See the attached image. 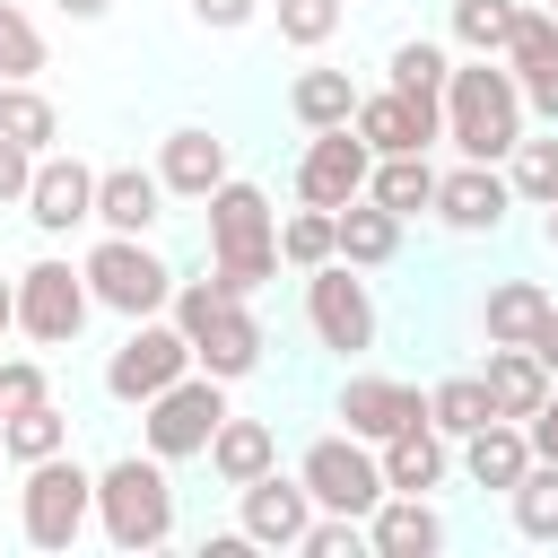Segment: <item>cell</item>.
Listing matches in <instances>:
<instances>
[{
    "label": "cell",
    "mask_w": 558,
    "mask_h": 558,
    "mask_svg": "<svg viewBox=\"0 0 558 558\" xmlns=\"http://www.w3.org/2000/svg\"><path fill=\"white\" fill-rule=\"evenodd\" d=\"M523 131H532V113H523L514 70L488 61V52H462L453 78H445V140H453L462 157H480V166H506V148H514Z\"/></svg>",
    "instance_id": "obj_1"
},
{
    "label": "cell",
    "mask_w": 558,
    "mask_h": 558,
    "mask_svg": "<svg viewBox=\"0 0 558 558\" xmlns=\"http://www.w3.org/2000/svg\"><path fill=\"white\" fill-rule=\"evenodd\" d=\"M201 209H209V270H218V288L227 296L270 288L279 279V209H270V192L244 183V174H227Z\"/></svg>",
    "instance_id": "obj_2"
},
{
    "label": "cell",
    "mask_w": 558,
    "mask_h": 558,
    "mask_svg": "<svg viewBox=\"0 0 558 558\" xmlns=\"http://www.w3.org/2000/svg\"><path fill=\"white\" fill-rule=\"evenodd\" d=\"M96 532L113 549H166L174 541V462H157L148 445L140 453H113L96 471Z\"/></svg>",
    "instance_id": "obj_3"
},
{
    "label": "cell",
    "mask_w": 558,
    "mask_h": 558,
    "mask_svg": "<svg viewBox=\"0 0 558 558\" xmlns=\"http://www.w3.org/2000/svg\"><path fill=\"white\" fill-rule=\"evenodd\" d=\"M78 279H87V296H96L105 314H122V323L166 314V296H174V262H166L148 235H105V227H96V244L78 253Z\"/></svg>",
    "instance_id": "obj_4"
},
{
    "label": "cell",
    "mask_w": 558,
    "mask_h": 558,
    "mask_svg": "<svg viewBox=\"0 0 558 558\" xmlns=\"http://www.w3.org/2000/svg\"><path fill=\"white\" fill-rule=\"evenodd\" d=\"M87 523H96V471H78L70 453L26 462V480H17V532H26V549H70Z\"/></svg>",
    "instance_id": "obj_5"
},
{
    "label": "cell",
    "mask_w": 558,
    "mask_h": 558,
    "mask_svg": "<svg viewBox=\"0 0 558 558\" xmlns=\"http://www.w3.org/2000/svg\"><path fill=\"white\" fill-rule=\"evenodd\" d=\"M218 418H227V384L192 366V375H174L157 401H140V445H148L157 462H201L209 436H218Z\"/></svg>",
    "instance_id": "obj_6"
},
{
    "label": "cell",
    "mask_w": 558,
    "mask_h": 558,
    "mask_svg": "<svg viewBox=\"0 0 558 558\" xmlns=\"http://www.w3.org/2000/svg\"><path fill=\"white\" fill-rule=\"evenodd\" d=\"M296 480H305L314 514H357V523H366V514L384 506V462H375V445L349 436V427L314 436V445L296 453Z\"/></svg>",
    "instance_id": "obj_7"
},
{
    "label": "cell",
    "mask_w": 558,
    "mask_h": 558,
    "mask_svg": "<svg viewBox=\"0 0 558 558\" xmlns=\"http://www.w3.org/2000/svg\"><path fill=\"white\" fill-rule=\"evenodd\" d=\"M305 279V331H314V349H331V357H366L375 349V288L331 253V262H314V270H296Z\"/></svg>",
    "instance_id": "obj_8"
},
{
    "label": "cell",
    "mask_w": 558,
    "mask_h": 558,
    "mask_svg": "<svg viewBox=\"0 0 558 558\" xmlns=\"http://www.w3.org/2000/svg\"><path fill=\"white\" fill-rule=\"evenodd\" d=\"M87 314H96V296H87L78 262L44 253V262H26V270H17V331H26L35 349H78Z\"/></svg>",
    "instance_id": "obj_9"
},
{
    "label": "cell",
    "mask_w": 558,
    "mask_h": 558,
    "mask_svg": "<svg viewBox=\"0 0 558 558\" xmlns=\"http://www.w3.org/2000/svg\"><path fill=\"white\" fill-rule=\"evenodd\" d=\"M174 375H192V340H183L166 314H140V323L122 331V349L105 357V401L140 410V401H157Z\"/></svg>",
    "instance_id": "obj_10"
},
{
    "label": "cell",
    "mask_w": 558,
    "mask_h": 558,
    "mask_svg": "<svg viewBox=\"0 0 558 558\" xmlns=\"http://www.w3.org/2000/svg\"><path fill=\"white\" fill-rule=\"evenodd\" d=\"M44 235H78V227H96V166L87 157H70V148H44L35 157V174H26V201H17Z\"/></svg>",
    "instance_id": "obj_11"
},
{
    "label": "cell",
    "mask_w": 558,
    "mask_h": 558,
    "mask_svg": "<svg viewBox=\"0 0 558 558\" xmlns=\"http://www.w3.org/2000/svg\"><path fill=\"white\" fill-rule=\"evenodd\" d=\"M366 166H375V148L340 122V131H305V157H296V201L305 209H349L357 192H366Z\"/></svg>",
    "instance_id": "obj_12"
},
{
    "label": "cell",
    "mask_w": 558,
    "mask_h": 558,
    "mask_svg": "<svg viewBox=\"0 0 558 558\" xmlns=\"http://www.w3.org/2000/svg\"><path fill=\"white\" fill-rule=\"evenodd\" d=\"M506 218H514V183H506V166L462 157V166L436 174V227H445V235H497Z\"/></svg>",
    "instance_id": "obj_13"
},
{
    "label": "cell",
    "mask_w": 558,
    "mask_h": 558,
    "mask_svg": "<svg viewBox=\"0 0 558 558\" xmlns=\"http://www.w3.org/2000/svg\"><path fill=\"white\" fill-rule=\"evenodd\" d=\"M314 523V497H305V480L296 471H262V480H244L235 488V532L253 541V549H296V532Z\"/></svg>",
    "instance_id": "obj_14"
},
{
    "label": "cell",
    "mask_w": 558,
    "mask_h": 558,
    "mask_svg": "<svg viewBox=\"0 0 558 558\" xmlns=\"http://www.w3.org/2000/svg\"><path fill=\"white\" fill-rule=\"evenodd\" d=\"M349 131H357L375 157H418V148H436V140H445V113H436V105H410L401 87H357Z\"/></svg>",
    "instance_id": "obj_15"
},
{
    "label": "cell",
    "mask_w": 558,
    "mask_h": 558,
    "mask_svg": "<svg viewBox=\"0 0 558 558\" xmlns=\"http://www.w3.org/2000/svg\"><path fill=\"white\" fill-rule=\"evenodd\" d=\"M183 340H192V366H201V375H218V384H244V375L262 366V349H270V331H262L253 296H227V305H218L209 323H192Z\"/></svg>",
    "instance_id": "obj_16"
},
{
    "label": "cell",
    "mask_w": 558,
    "mask_h": 558,
    "mask_svg": "<svg viewBox=\"0 0 558 558\" xmlns=\"http://www.w3.org/2000/svg\"><path fill=\"white\" fill-rule=\"evenodd\" d=\"M331 418H340L349 436L384 445V436H401V427H418V418H427V392H418V384H401V375H349V384H340V401H331Z\"/></svg>",
    "instance_id": "obj_17"
},
{
    "label": "cell",
    "mask_w": 558,
    "mask_h": 558,
    "mask_svg": "<svg viewBox=\"0 0 558 558\" xmlns=\"http://www.w3.org/2000/svg\"><path fill=\"white\" fill-rule=\"evenodd\" d=\"M497 61L514 70V87H523V113L558 122V17H549L541 0H523V17H514V35H506V52H497Z\"/></svg>",
    "instance_id": "obj_18"
},
{
    "label": "cell",
    "mask_w": 558,
    "mask_h": 558,
    "mask_svg": "<svg viewBox=\"0 0 558 558\" xmlns=\"http://www.w3.org/2000/svg\"><path fill=\"white\" fill-rule=\"evenodd\" d=\"M157 183H166V201H209V192L227 183V140H218L209 122L166 131V140H157Z\"/></svg>",
    "instance_id": "obj_19"
},
{
    "label": "cell",
    "mask_w": 558,
    "mask_h": 558,
    "mask_svg": "<svg viewBox=\"0 0 558 558\" xmlns=\"http://www.w3.org/2000/svg\"><path fill=\"white\" fill-rule=\"evenodd\" d=\"M166 218V183H157V166H96V227L105 235H148Z\"/></svg>",
    "instance_id": "obj_20"
},
{
    "label": "cell",
    "mask_w": 558,
    "mask_h": 558,
    "mask_svg": "<svg viewBox=\"0 0 558 558\" xmlns=\"http://www.w3.org/2000/svg\"><path fill=\"white\" fill-rule=\"evenodd\" d=\"M453 471L471 480V488H514L523 471H532V436H523V418H480L462 445H453Z\"/></svg>",
    "instance_id": "obj_21"
},
{
    "label": "cell",
    "mask_w": 558,
    "mask_h": 558,
    "mask_svg": "<svg viewBox=\"0 0 558 558\" xmlns=\"http://www.w3.org/2000/svg\"><path fill=\"white\" fill-rule=\"evenodd\" d=\"M375 462H384V488H401V497H436V488L453 480V436H436V427L418 418V427L384 436Z\"/></svg>",
    "instance_id": "obj_22"
},
{
    "label": "cell",
    "mask_w": 558,
    "mask_h": 558,
    "mask_svg": "<svg viewBox=\"0 0 558 558\" xmlns=\"http://www.w3.org/2000/svg\"><path fill=\"white\" fill-rule=\"evenodd\" d=\"M366 549H375V558H436V549H445V514H436V497H401V488H384V506L366 514Z\"/></svg>",
    "instance_id": "obj_23"
},
{
    "label": "cell",
    "mask_w": 558,
    "mask_h": 558,
    "mask_svg": "<svg viewBox=\"0 0 558 558\" xmlns=\"http://www.w3.org/2000/svg\"><path fill=\"white\" fill-rule=\"evenodd\" d=\"M331 253H340L349 270H384V262H401V218L357 192L349 209H331Z\"/></svg>",
    "instance_id": "obj_24"
},
{
    "label": "cell",
    "mask_w": 558,
    "mask_h": 558,
    "mask_svg": "<svg viewBox=\"0 0 558 558\" xmlns=\"http://www.w3.org/2000/svg\"><path fill=\"white\" fill-rule=\"evenodd\" d=\"M480 384H488V410H497V418H532V410H541V392H549L558 375H549V366H541L523 340H488Z\"/></svg>",
    "instance_id": "obj_25"
},
{
    "label": "cell",
    "mask_w": 558,
    "mask_h": 558,
    "mask_svg": "<svg viewBox=\"0 0 558 558\" xmlns=\"http://www.w3.org/2000/svg\"><path fill=\"white\" fill-rule=\"evenodd\" d=\"M201 462L218 471V488H244V480H262V471L279 462V427H270V418H235V410H227Z\"/></svg>",
    "instance_id": "obj_26"
},
{
    "label": "cell",
    "mask_w": 558,
    "mask_h": 558,
    "mask_svg": "<svg viewBox=\"0 0 558 558\" xmlns=\"http://www.w3.org/2000/svg\"><path fill=\"white\" fill-rule=\"evenodd\" d=\"M288 113H296V131H340L349 113H357V78L349 70H296L288 78Z\"/></svg>",
    "instance_id": "obj_27"
},
{
    "label": "cell",
    "mask_w": 558,
    "mask_h": 558,
    "mask_svg": "<svg viewBox=\"0 0 558 558\" xmlns=\"http://www.w3.org/2000/svg\"><path fill=\"white\" fill-rule=\"evenodd\" d=\"M384 70H392L384 87H401L410 105H436V113H445V78H453V52H445L436 35H401Z\"/></svg>",
    "instance_id": "obj_28"
},
{
    "label": "cell",
    "mask_w": 558,
    "mask_h": 558,
    "mask_svg": "<svg viewBox=\"0 0 558 558\" xmlns=\"http://www.w3.org/2000/svg\"><path fill=\"white\" fill-rule=\"evenodd\" d=\"M366 201H384L401 227H410L418 209H436V166H427V148H418V157H375V166H366Z\"/></svg>",
    "instance_id": "obj_29"
},
{
    "label": "cell",
    "mask_w": 558,
    "mask_h": 558,
    "mask_svg": "<svg viewBox=\"0 0 558 558\" xmlns=\"http://www.w3.org/2000/svg\"><path fill=\"white\" fill-rule=\"evenodd\" d=\"M0 453L26 471V462H44V453H70V410L44 392V401H26V410H9L0 418Z\"/></svg>",
    "instance_id": "obj_30"
},
{
    "label": "cell",
    "mask_w": 558,
    "mask_h": 558,
    "mask_svg": "<svg viewBox=\"0 0 558 558\" xmlns=\"http://www.w3.org/2000/svg\"><path fill=\"white\" fill-rule=\"evenodd\" d=\"M0 140H17V148H52L61 140V105L35 87V78H0Z\"/></svg>",
    "instance_id": "obj_31"
},
{
    "label": "cell",
    "mask_w": 558,
    "mask_h": 558,
    "mask_svg": "<svg viewBox=\"0 0 558 558\" xmlns=\"http://www.w3.org/2000/svg\"><path fill=\"white\" fill-rule=\"evenodd\" d=\"M506 523H514L523 541L558 549V462H541V453H532V471L506 488Z\"/></svg>",
    "instance_id": "obj_32"
},
{
    "label": "cell",
    "mask_w": 558,
    "mask_h": 558,
    "mask_svg": "<svg viewBox=\"0 0 558 558\" xmlns=\"http://www.w3.org/2000/svg\"><path fill=\"white\" fill-rule=\"evenodd\" d=\"M541 314H549V288H541V279H497V288L480 296V331H488V340H532Z\"/></svg>",
    "instance_id": "obj_33"
},
{
    "label": "cell",
    "mask_w": 558,
    "mask_h": 558,
    "mask_svg": "<svg viewBox=\"0 0 558 558\" xmlns=\"http://www.w3.org/2000/svg\"><path fill=\"white\" fill-rule=\"evenodd\" d=\"M506 183H514V209H549L558 201V122H549V140H514L506 148Z\"/></svg>",
    "instance_id": "obj_34"
},
{
    "label": "cell",
    "mask_w": 558,
    "mask_h": 558,
    "mask_svg": "<svg viewBox=\"0 0 558 558\" xmlns=\"http://www.w3.org/2000/svg\"><path fill=\"white\" fill-rule=\"evenodd\" d=\"M480 418H497L480 375H436V384H427V427H436V436H453V445H462Z\"/></svg>",
    "instance_id": "obj_35"
},
{
    "label": "cell",
    "mask_w": 558,
    "mask_h": 558,
    "mask_svg": "<svg viewBox=\"0 0 558 558\" xmlns=\"http://www.w3.org/2000/svg\"><path fill=\"white\" fill-rule=\"evenodd\" d=\"M514 17H523V0H445V26H453V44L462 52H506V35H514Z\"/></svg>",
    "instance_id": "obj_36"
},
{
    "label": "cell",
    "mask_w": 558,
    "mask_h": 558,
    "mask_svg": "<svg viewBox=\"0 0 558 558\" xmlns=\"http://www.w3.org/2000/svg\"><path fill=\"white\" fill-rule=\"evenodd\" d=\"M270 9H279V44L288 52H323L340 35V17H349V0H270Z\"/></svg>",
    "instance_id": "obj_37"
},
{
    "label": "cell",
    "mask_w": 558,
    "mask_h": 558,
    "mask_svg": "<svg viewBox=\"0 0 558 558\" xmlns=\"http://www.w3.org/2000/svg\"><path fill=\"white\" fill-rule=\"evenodd\" d=\"M44 26L17 9V0H0V78H44Z\"/></svg>",
    "instance_id": "obj_38"
},
{
    "label": "cell",
    "mask_w": 558,
    "mask_h": 558,
    "mask_svg": "<svg viewBox=\"0 0 558 558\" xmlns=\"http://www.w3.org/2000/svg\"><path fill=\"white\" fill-rule=\"evenodd\" d=\"M279 262H288V270L331 262V209H305V201H296V209L279 218Z\"/></svg>",
    "instance_id": "obj_39"
},
{
    "label": "cell",
    "mask_w": 558,
    "mask_h": 558,
    "mask_svg": "<svg viewBox=\"0 0 558 558\" xmlns=\"http://www.w3.org/2000/svg\"><path fill=\"white\" fill-rule=\"evenodd\" d=\"M357 549H366V523L357 514H314L296 532V558H357Z\"/></svg>",
    "instance_id": "obj_40"
},
{
    "label": "cell",
    "mask_w": 558,
    "mask_h": 558,
    "mask_svg": "<svg viewBox=\"0 0 558 558\" xmlns=\"http://www.w3.org/2000/svg\"><path fill=\"white\" fill-rule=\"evenodd\" d=\"M44 392H52L44 357H0V418H9V410H26V401H44Z\"/></svg>",
    "instance_id": "obj_41"
},
{
    "label": "cell",
    "mask_w": 558,
    "mask_h": 558,
    "mask_svg": "<svg viewBox=\"0 0 558 558\" xmlns=\"http://www.w3.org/2000/svg\"><path fill=\"white\" fill-rule=\"evenodd\" d=\"M183 9H192V26L235 35V26H253V9H262V0H183Z\"/></svg>",
    "instance_id": "obj_42"
},
{
    "label": "cell",
    "mask_w": 558,
    "mask_h": 558,
    "mask_svg": "<svg viewBox=\"0 0 558 558\" xmlns=\"http://www.w3.org/2000/svg\"><path fill=\"white\" fill-rule=\"evenodd\" d=\"M26 174H35V148L0 140V209H17V201H26Z\"/></svg>",
    "instance_id": "obj_43"
},
{
    "label": "cell",
    "mask_w": 558,
    "mask_h": 558,
    "mask_svg": "<svg viewBox=\"0 0 558 558\" xmlns=\"http://www.w3.org/2000/svg\"><path fill=\"white\" fill-rule=\"evenodd\" d=\"M523 436H532V453H541V462H558V384L541 392V410L523 418Z\"/></svg>",
    "instance_id": "obj_44"
},
{
    "label": "cell",
    "mask_w": 558,
    "mask_h": 558,
    "mask_svg": "<svg viewBox=\"0 0 558 558\" xmlns=\"http://www.w3.org/2000/svg\"><path fill=\"white\" fill-rule=\"evenodd\" d=\"M523 349H532V357H541V366H549V375H558V305H549V314H541V323H532V340H523Z\"/></svg>",
    "instance_id": "obj_45"
},
{
    "label": "cell",
    "mask_w": 558,
    "mask_h": 558,
    "mask_svg": "<svg viewBox=\"0 0 558 558\" xmlns=\"http://www.w3.org/2000/svg\"><path fill=\"white\" fill-rule=\"evenodd\" d=\"M52 9H61V17H70V26H96V17H105V9H113V0H52Z\"/></svg>",
    "instance_id": "obj_46"
},
{
    "label": "cell",
    "mask_w": 558,
    "mask_h": 558,
    "mask_svg": "<svg viewBox=\"0 0 558 558\" xmlns=\"http://www.w3.org/2000/svg\"><path fill=\"white\" fill-rule=\"evenodd\" d=\"M17 331V279H0V340Z\"/></svg>",
    "instance_id": "obj_47"
},
{
    "label": "cell",
    "mask_w": 558,
    "mask_h": 558,
    "mask_svg": "<svg viewBox=\"0 0 558 558\" xmlns=\"http://www.w3.org/2000/svg\"><path fill=\"white\" fill-rule=\"evenodd\" d=\"M541 235H549V253H558V201H549V209H541Z\"/></svg>",
    "instance_id": "obj_48"
},
{
    "label": "cell",
    "mask_w": 558,
    "mask_h": 558,
    "mask_svg": "<svg viewBox=\"0 0 558 558\" xmlns=\"http://www.w3.org/2000/svg\"><path fill=\"white\" fill-rule=\"evenodd\" d=\"M541 9H549V17H558V0H541Z\"/></svg>",
    "instance_id": "obj_49"
}]
</instances>
